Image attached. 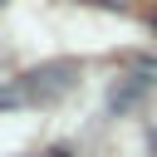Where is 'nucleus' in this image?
<instances>
[{"instance_id":"f03ea898","label":"nucleus","mask_w":157,"mask_h":157,"mask_svg":"<svg viewBox=\"0 0 157 157\" xmlns=\"http://www.w3.org/2000/svg\"><path fill=\"white\" fill-rule=\"evenodd\" d=\"M152 29H157V15H152Z\"/></svg>"},{"instance_id":"f257e3e1","label":"nucleus","mask_w":157,"mask_h":157,"mask_svg":"<svg viewBox=\"0 0 157 157\" xmlns=\"http://www.w3.org/2000/svg\"><path fill=\"white\" fill-rule=\"evenodd\" d=\"M74 64H44V69H29L20 74L15 83L0 88V108H34V103H54L74 88Z\"/></svg>"}]
</instances>
